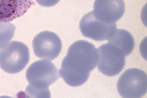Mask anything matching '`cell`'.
<instances>
[{
	"label": "cell",
	"mask_w": 147,
	"mask_h": 98,
	"mask_svg": "<svg viewBox=\"0 0 147 98\" xmlns=\"http://www.w3.org/2000/svg\"><path fill=\"white\" fill-rule=\"evenodd\" d=\"M98 58L97 49L93 45L85 40L77 41L69 47L61 63L60 76L70 86H81L96 66Z\"/></svg>",
	"instance_id": "1"
},
{
	"label": "cell",
	"mask_w": 147,
	"mask_h": 98,
	"mask_svg": "<svg viewBox=\"0 0 147 98\" xmlns=\"http://www.w3.org/2000/svg\"><path fill=\"white\" fill-rule=\"evenodd\" d=\"M26 76L29 83L26 92L31 97H50L49 87L60 77L54 64L45 59L32 63L27 68Z\"/></svg>",
	"instance_id": "2"
},
{
	"label": "cell",
	"mask_w": 147,
	"mask_h": 98,
	"mask_svg": "<svg viewBox=\"0 0 147 98\" xmlns=\"http://www.w3.org/2000/svg\"><path fill=\"white\" fill-rule=\"evenodd\" d=\"M29 58L28 47L22 42L13 41L0 50V67L7 73H16L25 68Z\"/></svg>",
	"instance_id": "3"
},
{
	"label": "cell",
	"mask_w": 147,
	"mask_h": 98,
	"mask_svg": "<svg viewBox=\"0 0 147 98\" xmlns=\"http://www.w3.org/2000/svg\"><path fill=\"white\" fill-rule=\"evenodd\" d=\"M117 88L122 97H141L147 93V74L144 71L137 68L128 69L119 78Z\"/></svg>",
	"instance_id": "4"
},
{
	"label": "cell",
	"mask_w": 147,
	"mask_h": 98,
	"mask_svg": "<svg viewBox=\"0 0 147 98\" xmlns=\"http://www.w3.org/2000/svg\"><path fill=\"white\" fill-rule=\"evenodd\" d=\"M97 68L105 75L112 76L118 74L125 64V56L117 48L109 43L103 44L97 49Z\"/></svg>",
	"instance_id": "5"
},
{
	"label": "cell",
	"mask_w": 147,
	"mask_h": 98,
	"mask_svg": "<svg viewBox=\"0 0 147 98\" xmlns=\"http://www.w3.org/2000/svg\"><path fill=\"white\" fill-rule=\"evenodd\" d=\"M79 28L84 36L97 41L108 40L117 28L116 22L110 23L97 18L93 11L84 15L81 19Z\"/></svg>",
	"instance_id": "6"
},
{
	"label": "cell",
	"mask_w": 147,
	"mask_h": 98,
	"mask_svg": "<svg viewBox=\"0 0 147 98\" xmlns=\"http://www.w3.org/2000/svg\"><path fill=\"white\" fill-rule=\"evenodd\" d=\"M32 46L34 52L37 57L51 60L59 54L62 43L56 34L45 31L39 33L34 37Z\"/></svg>",
	"instance_id": "7"
},
{
	"label": "cell",
	"mask_w": 147,
	"mask_h": 98,
	"mask_svg": "<svg viewBox=\"0 0 147 98\" xmlns=\"http://www.w3.org/2000/svg\"><path fill=\"white\" fill-rule=\"evenodd\" d=\"M125 9L123 0H95L93 11L99 19L113 23L122 17Z\"/></svg>",
	"instance_id": "8"
},
{
	"label": "cell",
	"mask_w": 147,
	"mask_h": 98,
	"mask_svg": "<svg viewBox=\"0 0 147 98\" xmlns=\"http://www.w3.org/2000/svg\"><path fill=\"white\" fill-rule=\"evenodd\" d=\"M35 4L33 0H0V22H9L21 17Z\"/></svg>",
	"instance_id": "9"
},
{
	"label": "cell",
	"mask_w": 147,
	"mask_h": 98,
	"mask_svg": "<svg viewBox=\"0 0 147 98\" xmlns=\"http://www.w3.org/2000/svg\"><path fill=\"white\" fill-rule=\"evenodd\" d=\"M107 42L119 49L125 57L131 53L135 46L132 35L129 31L123 29L116 30Z\"/></svg>",
	"instance_id": "10"
},
{
	"label": "cell",
	"mask_w": 147,
	"mask_h": 98,
	"mask_svg": "<svg viewBox=\"0 0 147 98\" xmlns=\"http://www.w3.org/2000/svg\"><path fill=\"white\" fill-rule=\"evenodd\" d=\"M16 29V26L11 23L0 22V49L12 39Z\"/></svg>",
	"instance_id": "11"
},
{
	"label": "cell",
	"mask_w": 147,
	"mask_h": 98,
	"mask_svg": "<svg viewBox=\"0 0 147 98\" xmlns=\"http://www.w3.org/2000/svg\"><path fill=\"white\" fill-rule=\"evenodd\" d=\"M40 5L45 7H50L57 3L60 0H35Z\"/></svg>",
	"instance_id": "12"
}]
</instances>
